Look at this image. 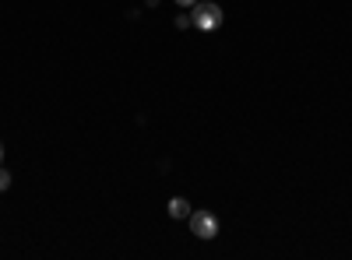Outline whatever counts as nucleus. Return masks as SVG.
<instances>
[{"label":"nucleus","mask_w":352,"mask_h":260,"mask_svg":"<svg viewBox=\"0 0 352 260\" xmlns=\"http://www.w3.org/2000/svg\"><path fill=\"white\" fill-rule=\"evenodd\" d=\"M222 21H226V14H222V8L215 4V0H197L194 4V11H190V25L197 28V32H215V28H222Z\"/></svg>","instance_id":"obj_1"},{"label":"nucleus","mask_w":352,"mask_h":260,"mask_svg":"<svg viewBox=\"0 0 352 260\" xmlns=\"http://www.w3.org/2000/svg\"><path fill=\"white\" fill-rule=\"evenodd\" d=\"M190 233L197 239H215L219 236V218L212 211H190Z\"/></svg>","instance_id":"obj_2"},{"label":"nucleus","mask_w":352,"mask_h":260,"mask_svg":"<svg viewBox=\"0 0 352 260\" xmlns=\"http://www.w3.org/2000/svg\"><path fill=\"white\" fill-rule=\"evenodd\" d=\"M166 211H169V218H190V200H184V197H173Z\"/></svg>","instance_id":"obj_3"},{"label":"nucleus","mask_w":352,"mask_h":260,"mask_svg":"<svg viewBox=\"0 0 352 260\" xmlns=\"http://www.w3.org/2000/svg\"><path fill=\"white\" fill-rule=\"evenodd\" d=\"M8 187H11V172L0 165V190H8Z\"/></svg>","instance_id":"obj_4"},{"label":"nucleus","mask_w":352,"mask_h":260,"mask_svg":"<svg viewBox=\"0 0 352 260\" xmlns=\"http://www.w3.org/2000/svg\"><path fill=\"white\" fill-rule=\"evenodd\" d=\"M176 4H180V8H194V4H197V0H176Z\"/></svg>","instance_id":"obj_5"},{"label":"nucleus","mask_w":352,"mask_h":260,"mask_svg":"<svg viewBox=\"0 0 352 260\" xmlns=\"http://www.w3.org/2000/svg\"><path fill=\"white\" fill-rule=\"evenodd\" d=\"M0 165H4V144H0Z\"/></svg>","instance_id":"obj_6"}]
</instances>
